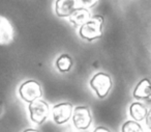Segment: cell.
Returning <instances> with one entry per match:
<instances>
[{"label": "cell", "mask_w": 151, "mask_h": 132, "mask_svg": "<svg viewBox=\"0 0 151 132\" xmlns=\"http://www.w3.org/2000/svg\"><path fill=\"white\" fill-rule=\"evenodd\" d=\"M104 18L101 16L90 17L84 24L81 25L79 34L82 39L87 41H93L99 39L103 34Z\"/></svg>", "instance_id": "6da1fadb"}, {"label": "cell", "mask_w": 151, "mask_h": 132, "mask_svg": "<svg viewBox=\"0 0 151 132\" xmlns=\"http://www.w3.org/2000/svg\"><path fill=\"white\" fill-rule=\"evenodd\" d=\"M90 85L92 90H95L99 98L104 99L112 88V80L108 74L105 73H97L91 78Z\"/></svg>", "instance_id": "7a4b0ae2"}, {"label": "cell", "mask_w": 151, "mask_h": 132, "mask_svg": "<svg viewBox=\"0 0 151 132\" xmlns=\"http://www.w3.org/2000/svg\"><path fill=\"white\" fill-rule=\"evenodd\" d=\"M28 108L31 120L38 125L44 123L49 115V105L46 101L42 100L40 98L31 101Z\"/></svg>", "instance_id": "3957f363"}, {"label": "cell", "mask_w": 151, "mask_h": 132, "mask_svg": "<svg viewBox=\"0 0 151 132\" xmlns=\"http://www.w3.org/2000/svg\"><path fill=\"white\" fill-rule=\"evenodd\" d=\"M19 93L22 99L28 103L35 100V99L40 98L42 95L40 84L35 80H28V81L24 82L20 88Z\"/></svg>", "instance_id": "277c9868"}, {"label": "cell", "mask_w": 151, "mask_h": 132, "mask_svg": "<svg viewBox=\"0 0 151 132\" xmlns=\"http://www.w3.org/2000/svg\"><path fill=\"white\" fill-rule=\"evenodd\" d=\"M73 125L77 129H87L90 126L92 117H91L90 110L87 106L76 107L73 114Z\"/></svg>", "instance_id": "5b68a950"}, {"label": "cell", "mask_w": 151, "mask_h": 132, "mask_svg": "<svg viewBox=\"0 0 151 132\" xmlns=\"http://www.w3.org/2000/svg\"><path fill=\"white\" fill-rule=\"evenodd\" d=\"M73 113V106L70 103H59L52 108L53 120L56 124H64L69 120Z\"/></svg>", "instance_id": "8992f818"}, {"label": "cell", "mask_w": 151, "mask_h": 132, "mask_svg": "<svg viewBox=\"0 0 151 132\" xmlns=\"http://www.w3.org/2000/svg\"><path fill=\"white\" fill-rule=\"evenodd\" d=\"M15 30L11 21L4 16H0V45L5 46L13 43Z\"/></svg>", "instance_id": "52a82bcc"}, {"label": "cell", "mask_w": 151, "mask_h": 132, "mask_svg": "<svg viewBox=\"0 0 151 132\" xmlns=\"http://www.w3.org/2000/svg\"><path fill=\"white\" fill-rule=\"evenodd\" d=\"M78 0H57L55 11L56 15L60 18L68 17L70 13L77 7Z\"/></svg>", "instance_id": "ba28073f"}, {"label": "cell", "mask_w": 151, "mask_h": 132, "mask_svg": "<svg viewBox=\"0 0 151 132\" xmlns=\"http://www.w3.org/2000/svg\"><path fill=\"white\" fill-rule=\"evenodd\" d=\"M91 17L90 12L86 7H76L70 15L68 16V19L70 23H73L75 26H81L84 24L89 18Z\"/></svg>", "instance_id": "9c48e42d"}, {"label": "cell", "mask_w": 151, "mask_h": 132, "mask_svg": "<svg viewBox=\"0 0 151 132\" xmlns=\"http://www.w3.org/2000/svg\"><path fill=\"white\" fill-rule=\"evenodd\" d=\"M151 95V84L149 79L145 78V79L141 80L137 88L134 90V97L140 100H144V99H149Z\"/></svg>", "instance_id": "30bf717a"}, {"label": "cell", "mask_w": 151, "mask_h": 132, "mask_svg": "<svg viewBox=\"0 0 151 132\" xmlns=\"http://www.w3.org/2000/svg\"><path fill=\"white\" fill-rule=\"evenodd\" d=\"M130 115L134 121H142L145 119V115L147 113V109L142 103L140 102H134L130 105Z\"/></svg>", "instance_id": "8fae6325"}, {"label": "cell", "mask_w": 151, "mask_h": 132, "mask_svg": "<svg viewBox=\"0 0 151 132\" xmlns=\"http://www.w3.org/2000/svg\"><path fill=\"white\" fill-rule=\"evenodd\" d=\"M56 66L60 72H67L70 70L71 66H73V61L68 54H62L57 59Z\"/></svg>", "instance_id": "7c38bea8"}, {"label": "cell", "mask_w": 151, "mask_h": 132, "mask_svg": "<svg viewBox=\"0 0 151 132\" xmlns=\"http://www.w3.org/2000/svg\"><path fill=\"white\" fill-rule=\"evenodd\" d=\"M122 131L123 132H141L142 127L140 124H138L134 121H127L122 126Z\"/></svg>", "instance_id": "4fadbf2b"}, {"label": "cell", "mask_w": 151, "mask_h": 132, "mask_svg": "<svg viewBox=\"0 0 151 132\" xmlns=\"http://www.w3.org/2000/svg\"><path fill=\"white\" fill-rule=\"evenodd\" d=\"M80 3L86 9H92L99 3V0H79Z\"/></svg>", "instance_id": "5bb4252c"}, {"label": "cell", "mask_w": 151, "mask_h": 132, "mask_svg": "<svg viewBox=\"0 0 151 132\" xmlns=\"http://www.w3.org/2000/svg\"><path fill=\"white\" fill-rule=\"evenodd\" d=\"M145 117H146L147 125H148V127H150V112H149V111H147V113H146V115H145Z\"/></svg>", "instance_id": "9a60e30c"}, {"label": "cell", "mask_w": 151, "mask_h": 132, "mask_svg": "<svg viewBox=\"0 0 151 132\" xmlns=\"http://www.w3.org/2000/svg\"><path fill=\"white\" fill-rule=\"evenodd\" d=\"M94 131H95V132H101V131L109 132V130H108V129H106V128H104V127H99V128H96V129H95Z\"/></svg>", "instance_id": "2e32d148"}, {"label": "cell", "mask_w": 151, "mask_h": 132, "mask_svg": "<svg viewBox=\"0 0 151 132\" xmlns=\"http://www.w3.org/2000/svg\"><path fill=\"white\" fill-rule=\"evenodd\" d=\"M0 114H1V106H0Z\"/></svg>", "instance_id": "e0dca14e"}]
</instances>
